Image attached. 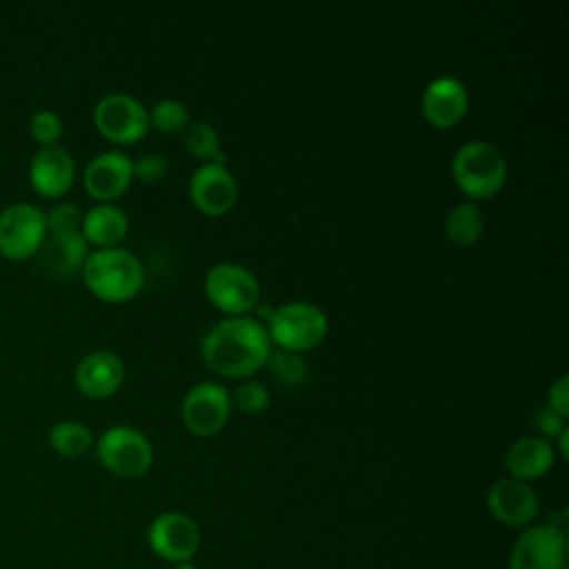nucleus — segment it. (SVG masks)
<instances>
[{
  "instance_id": "15",
  "label": "nucleus",
  "mask_w": 569,
  "mask_h": 569,
  "mask_svg": "<svg viewBox=\"0 0 569 569\" xmlns=\"http://www.w3.org/2000/svg\"><path fill=\"white\" fill-rule=\"evenodd\" d=\"M422 116L436 129H449L458 124L469 109V91L456 76L433 78L420 98Z\"/></svg>"
},
{
  "instance_id": "19",
  "label": "nucleus",
  "mask_w": 569,
  "mask_h": 569,
  "mask_svg": "<svg viewBox=\"0 0 569 569\" xmlns=\"http://www.w3.org/2000/svg\"><path fill=\"white\" fill-rule=\"evenodd\" d=\"M556 462V447L551 440L540 436H525L509 445L505 453V467L509 478L536 480L542 478Z\"/></svg>"
},
{
  "instance_id": "5",
  "label": "nucleus",
  "mask_w": 569,
  "mask_h": 569,
  "mask_svg": "<svg viewBox=\"0 0 569 569\" xmlns=\"http://www.w3.org/2000/svg\"><path fill=\"white\" fill-rule=\"evenodd\" d=\"M96 456L109 473L133 480L151 469L153 447L140 429L131 425H113L100 433Z\"/></svg>"
},
{
  "instance_id": "26",
  "label": "nucleus",
  "mask_w": 569,
  "mask_h": 569,
  "mask_svg": "<svg viewBox=\"0 0 569 569\" xmlns=\"http://www.w3.org/2000/svg\"><path fill=\"white\" fill-rule=\"evenodd\" d=\"M29 133H31L33 142L38 144V149L53 147V144H60V138L64 133V122L56 111L40 109L29 120Z\"/></svg>"
},
{
  "instance_id": "31",
  "label": "nucleus",
  "mask_w": 569,
  "mask_h": 569,
  "mask_svg": "<svg viewBox=\"0 0 569 569\" xmlns=\"http://www.w3.org/2000/svg\"><path fill=\"white\" fill-rule=\"evenodd\" d=\"M545 405L565 418L569 416V378L565 373L549 385Z\"/></svg>"
},
{
  "instance_id": "21",
  "label": "nucleus",
  "mask_w": 569,
  "mask_h": 569,
  "mask_svg": "<svg viewBox=\"0 0 569 569\" xmlns=\"http://www.w3.org/2000/svg\"><path fill=\"white\" fill-rule=\"evenodd\" d=\"M485 218L473 200L456 202L445 218V233L458 247H469L482 236Z\"/></svg>"
},
{
  "instance_id": "10",
  "label": "nucleus",
  "mask_w": 569,
  "mask_h": 569,
  "mask_svg": "<svg viewBox=\"0 0 569 569\" xmlns=\"http://www.w3.org/2000/svg\"><path fill=\"white\" fill-rule=\"evenodd\" d=\"M182 422L196 436L218 433L231 413V393L213 380L193 385L182 398Z\"/></svg>"
},
{
  "instance_id": "22",
  "label": "nucleus",
  "mask_w": 569,
  "mask_h": 569,
  "mask_svg": "<svg viewBox=\"0 0 569 569\" xmlns=\"http://www.w3.org/2000/svg\"><path fill=\"white\" fill-rule=\"evenodd\" d=\"M47 442L58 456L78 458L93 445V433L80 420H60L49 429Z\"/></svg>"
},
{
  "instance_id": "28",
  "label": "nucleus",
  "mask_w": 569,
  "mask_h": 569,
  "mask_svg": "<svg viewBox=\"0 0 569 569\" xmlns=\"http://www.w3.org/2000/svg\"><path fill=\"white\" fill-rule=\"evenodd\" d=\"M82 213L78 204L73 202H56L49 211H44L47 218V233H78L82 224Z\"/></svg>"
},
{
  "instance_id": "30",
  "label": "nucleus",
  "mask_w": 569,
  "mask_h": 569,
  "mask_svg": "<svg viewBox=\"0 0 569 569\" xmlns=\"http://www.w3.org/2000/svg\"><path fill=\"white\" fill-rule=\"evenodd\" d=\"M531 422H533V427L538 429L540 438H547V440H549V438L553 440V438L567 427V425H565V416L556 413V411L549 409L545 402L533 409Z\"/></svg>"
},
{
  "instance_id": "13",
  "label": "nucleus",
  "mask_w": 569,
  "mask_h": 569,
  "mask_svg": "<svg viewBox=\"0 0 569 569\" xmlns=\"http://www.w3.org/2000/svg\"><path fill=\"white\" fill-rule=\"evenodd\" d=\"M131 182H133V160L127 153L116 149L93 156L82 171L84 191L98 202L118 200L129 189Z\"/></svg>"
},
{
  "instance_id": "7",
  "label": "nucleus",
  "mask_w": 569,
  "mask_h": 569,
  "mask_svg": "<svg viewBox=\"0 0 569 569\" xmlns=\"http://www.w3.org/2000/svg\"><path fill=\"white\" fill-rule=\"evenodd\" d=\"M204 293L229 316H247L260 302L258 278L238 262H218L204 273Z\"/></svg>"
},
{
  "instance_id": "25",
  "label": "nucleus",
  "mask_w": 569,
  "mask_h": 569,
  "mask_svg": "<svg viewBox=\"0 0 569 569\" xmlns=\"http://www.w3.org/2000/svg\"><path fill=\"white\" fill-rule=\"evenodd\" d=\"M189 107L182 100L164 98L158 100L149 109V127L162 131V133H176L182 131L189 124Z\"/></svg>"
},
{
  "instance_id": "33",
  "label": "nucleus",
  "mask_w": 569,
  "mask_h": 569,
  "mask_svg": "<svg viewBox=\"0 0 569 569\" xmlns=\"http://www.w3.org/2000/svg\"><path fill=\"white\" fill-rule=\"evenodd\" d=\"M171 569H196L191 562H178V565H173Z\"/></svg>"
},
{
  "instance_id": "27",
  "label": "nucleus",
  "mask_w": 569,
  "mask_h": 569,
  "mask_svg": "<svg viewBox=\"0 0 569 569\" xmlns=\"http://www.w3.org/2000/svg\"><path fill=\"white\" fill-rule=\"evenodd\" d=\"M269 391L262 382L258 380H244L240 382L233 393H231V402L236 405V409H240L242 413H262L269 407Z\"/></svg>"
},
{
  "instance_id": "23",
  "label": "nucleus",
  "mask_w": 569,
  "mask_h": 569,
  "mask_svg": "<svg viewBox=\"0 0 569 569\" xmlns=\"http://www.w3.org/2000/svg\"><path fill=\"white\" fill-rule=\"evenodd\" d=\"M182 142L191 156L207 160V162L224 164V153L220 151L218 131L209 122H204V120L189 122L182 129Z\"/></svg>"
},
{
  "instance_id": "3",
  "label": "nucleus",
  "mask_w": 569,
  "mask_h": 569,
  "mask_svg": "<svg viewBox=\"0 0 569 569\" xmlns=\"http://www.w3.org/2000/svg\"><path fill=\"white\" fill-rule=\"evenodd\" d=\"M507 171L502 151L487 140H469L451 158V176L458 189L473 200L496 196L507 182Z\"/></svg>"
},
{
  "instance_id": "18",
  "label": "nucleus",
  "mask_w": 569,
  "mask_h": 569,
  "mask_svg": "<svg viewBox=\"0 0 569 569\" xmlns=\"http://www.w3.org/2000/svg\"><path fill=\"white\" fill-rule=\"evenodd\" d=\"M89 256V244L82 233H47L40 251L36 253V262L40 271L53 278H67L80 273L84 260Z\"/></svg>"
},
{
  "instance_id": "9",
  "label": "nucleus",
  "mask_w": 569,
  "mask_h": 569,
  "mask_svg": "<svg viewBox=\"0 0 569 569\" xmlns=\"http://www.w3.org/2000/svg\"><path fill=\"white\" fill-rule=\"evenodd\" d=\"M93 124L102 138L116 144H133L149 131V111L138 98L113 91L96 102Z\"/></svg>"
},
{
  "instance_id": "16",
  "label": "nucleus",
  "mask_w": 569,
  "mask_h": 569,
  "mask_svg": "<svg viewBox=\"0 0 569 569\" xmlns=\"http://www.w3.org/2000/svg\"><path fill=\"white\" fill-rule=\"evenodd\" d=\"M124 380V365L118 353L107 349H96L84 353L76 369H73V382L76 389L93 400H102L113 396Z\"/></svg>"
},
{
  "instance_id": "32",
  "label": "nucleus",
  "mask_w": 569,
  "mask_h": 569,
  "mask_svg": "<svg viewBox=\"0 0 569 569\" xmlns=\"http://www.w3.org/2000/svg\"><path fill=\"white\" fill-rule=\"evenodd\" d=\"M556 440H558V451H560V456L562 458H567L569 456V449H567V440H569V429L565 427L558 436H556Z\"/></svg>"
},
{
  "instance_id": "12",
  "label": "nucleus",
  "mask_w": 569,
  "mask_h": 569,
  "mask_svg": "<svg viewBox=\"0 0 569 569\" xmlns=\"http://www.w3.org/2000/svg\"><path fill=\"white\" fill-rule=\"evenodd\" d=\"M29 184L44 200H60L76 182V160L62 144L40 147L29 162Z\"/></svg>"
},
{
  "instance_id": "11",
  "label": "nucleus",
  "mask_w": 569,
  "mask_h": 569,
  "mask_svg": "<svg viewBox=\"0 0 569 569\" xmlns=\"http://www.w3.org/2000/svg\"><path fill=\"white\" fill-rule=\"evenodd\" d=\"M149 547L171 565L189 562L200 547V529L193 518L182 511H164L149 525Z\"/></svg>"
},
{
  "instance_id": "1",
  "label": "nucleus",
  "mask_w": 569,
  "mask_h": 569,
  "mask_svg": "<svg viewBox=\"0 0 569 569\" xmlns=\"http://www.w3.org/2000/svg\"><path fill=\"white\" fill-rule=\"evenodd\" d=\"M200 353L209 369L240 380L267 365L271 340L262 320L253 316H229L202 336Z\"/></svg>"
},
{
  "instance_id": "14",
  "label": "nucleus",
  "mask_w": 569,
  "mask_h": 569,
  "mask_svg": "<svg viewBox=\"0 0 569 569\" xmlns=\"http://www.w3.org/2000/svg\"><path fill=\"white\" fill-rule=\"evenodd\" d=\"M189 198L204 216H222L238 198L236 178L227 164L204 162L189 178Z\"/></svg>"
},
{
  "instance_id": "4",
  "label": "nucleus",
  "mask_w": 569,
  "mask_h": 569,
  "mask_svg": "<svg viewBox=\"0 0 569 569\" xmlns=\"http://www.w3.org/2000/svg\"><path fill=\"white\" fill-rule=\"evenodd\" d=\"M271 345L284 351H309L318 347L329 331L327 313L307 300H291L284 302L267 316L264 325Z\"/></svg>"
},
{
  "instance_id": "2",
  "label": "nucleus",
  "mask_w": 569,
  "mask_h": 569,
  "mask_svg": "<svg viewBox=\"0 0 569 569\" xmlns=\"http://www.w3.org/2000/svg\"><path fill=\"white\" fill-rule=\"evenodd\" d=\"M80 276L87 289L104 302H127L144 284V269L138 256L122 247L89 251Z\"/></svg>"
},
{
  "instance_id": "6",
  "label": "nucleus",
  "mask_w": 569,
  "mask_h": 569,
  "mask_svg": "<svg viewBox=\"0 0 569 569\" xmlns=\"http://www.w3.org/2000/svg\"><path fill=\"white\" fill-rule=\"evenodd\" d=\"M47 238L44 209L33 202H13L0 209V258L24 262L36 258Z\"/></svg>"
},
{
  "instance_id": "20",
  "label": "nucleus",
  "mask_w": 569,
  "mask_h": 569,
  "mask_svg": "<svg viewBox=\"0 0 569 569\" xmlns=\"http://www.w3.org/2000/svg\"><path fill=\"white\" fill-rule=\"evenodd\" d=\"M127 231L129 218L124 209L113 202H98L82 213L80 233L87 240V244H96L98 249L118 247Z\"/></svg>"
},
{
  "instance_id": "8",
  "label": "nucleus",
  "mask_w": 569,
  "mask_h": 569,
  "mask_svg": "<svg viewBox=\"0 0 569 569\" xmlns=\"http://www.w3.org/2000/svg\"><path fill=\"white\" fill-rule=\"evenodd\" d=\"M509 569H569V540L558 525L527 527L511 547Z\"/></svg>"
},
{
  "instance_id": "29",
  "label": "nucleus",
  "mask_w": 569,
  "mask_h": 569,
  "mask_svg": "<svg viewBox=\"0 0 569 569\" xmlns=\"http://www.w3.org/2000/svg\"><path fill=\"white\" fill-rule=\"evenodd\" d=\"M167 171H169V160L162 153L149 151L133 160V178L142 182H158L167 176Z\"/></svg>"
},
{
  "instance_id": "24",
  "label": "nucleus",
  "mask_w": 569,
  "mask_h": 569,
  "mask_svg": "<svg viewBox=\"0 0 569 569\" xmlns=\"http://www.w3.org/2000/svg\"><path fill=\"white\" fill-rule=\"evenodd\" d=\"M271 373V378L278 382V385H284V387H296V385H302L307 378H309V365L307 360L296 353V351H284V349H271L269 358H267V365H264Z\"/></svg>"
},
{
  "instance_id": "17",
  "label": "nucleus",
  "mask_w": 569,
  "mask_h": 569,
  "mask_svg": "<svg viewBox=\"0 0 569 569\" xmlns=\"http://www.w3.org/2000/svg\"><path fill=\"white\" fill-rule=\"evenodd\" d=\"M487 507L505 527H527L538 516L540 502L527 482L500 478L487 491Z\"/></svg>"
}]
</instances>
